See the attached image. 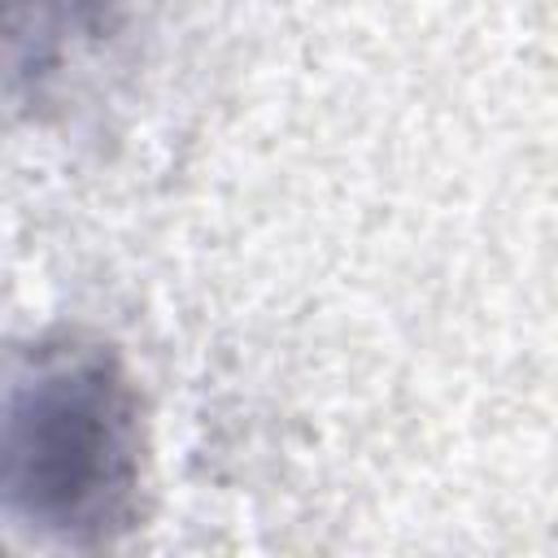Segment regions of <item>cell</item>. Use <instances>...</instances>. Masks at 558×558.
<instances>
[{"label": "cell", "instance_id": "6da1fadb", "mask_svg": "<svg viewBox=\"0 0 558 558\" xmlns=\"http://www.w3.org/2000/svg\"><path fill=\"white\" fill-rule=\"evenodd\" d=\"M4 514L57 545H105L135 519L140 401L122 362L83 340L39 344L4 392Z\"/></svg>", "mask_w": 558, "mask_h": 558}, {"label": "cell", "instance_id": "7a4b0ae2", "mask_svg": "<svg viewBox=\"0 0 558 558\" xmlns=\"http://www.w3.org/2000/svg\"><path fill=\"white\" fill-rule=\"evenodd\" d=\"M100 0H9V26H13V44L22 35H35V48L44 39H52V31L74 26L78 17H87V9H96Z\"/></svg>", "mask_w": 558, "mask_h": 558}]
</instances>
